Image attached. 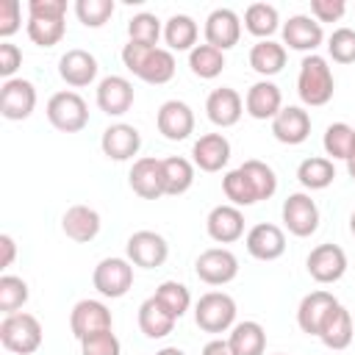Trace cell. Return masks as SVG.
Masks as SVG:
<instances>
[{
  "label": "cell",
  "instance_id": "6da1fadb",
  "mask_svg": "<svg viewBox=\"0 0 355 355\" xmlns=\"http://www.w3.org/2000/svg\"><path fill=\"white\" fill-rule=\"evenodd\" d=\"M122 64L144 83L161 86L175 78V55L166 47H147V44L128 42L122 47Z\"/></svg>",
  "mask_w": 355,
  "mask_h": 355
},
{
  "label": "cell",
  "instance_id": "7a4b0ae2",
  "mask_svg": "<svg viewBox=\"0 0 355 355\" xmlns=\"http://www.w3.org/2000/svg\"><path fill=\"white\" fill-rule=\"evenodd\" d=\"M333 92H336V80H333V69H330L327 58L316 55V53L305 55L300 64V75H297L300 100L311 108H319L333 100Z\"/></svg>",
  "mask_w": 355,
  "mask_h": 355
},
{
  "label": "cell",
  "instance_id": "3957f363",
  "mask_svg": "<svg viewBox=\"0 0 355 355\" xmlns=\"http://www.w3.org/2000/svg\"><path fill=\"white\" fill-rule=\"evenodd\" d=\"M0 344L14 355H33L42 347V324L33 313H8L0 322Z\"/></svg>",
  "mask_w": 355,
  "mask_h": 355
},
{
  "label": "cell",
  "instance_id": "277c9868",
  "mask_svg": "<svg viewBox=\"0 0 355 355\" xmlns=\"http://www.w3.org/2000/svg\"><path fill=\"white\" fill-rule=\"evenodd\" d=\"M44 111L50 125L61 133H80L89 125V105L78 92H55Z\"/></svg>",
  "mask_w": 355,
  "mask_h": 355
},
{
  "label": "cell",
  "instance_id": "5b68a950",
  "mask_svg": "<svg viewBox=\"0 0 355 355\" xmlns=\"http://www.w3.org/2000/svg\"><path fill=\"white\" fill-rule=\"evenodd\" d=\"M194 322L205 333H225L236 324V300L225 291H208L194 305Z\"/></svg>",
  "mask_w": 355,
  "mask_h": 355
},
{
  "label": "cell",
  "instance_id": "8992f818",
  "mask_svg": "<svg viewBox=\"0 0 355 355\" xmlns=\"http://www.w3.org/2000/svg\"><path fill=\"white\" fill-rule=\"evenodd\" d=\"M280 216H283V225L291 236L297 239H308L319 230V205L313 202L311 194L305 191H294L283 200V208H280Z\"/></svg>",
  "mask_w": 355,
  "mask_h": 355
},
{
  "label": "cell",
  "instance_id": "52a82bcc",
  "mask_svg": "<svg viewBox=\"0 0 355 355\" xmlns=\"http://www.w3.org/2000/svg\"><path fill=\"white\" fill-rule=\"evenodd\" d=\"M92 286L108 300H119L133 288V263L128 258H103L92 272Z\"/></svg>",
  "mask_w": 355,
  "mask_h": 355
},
{
  "label": "cell",
  "instance_id": "ba28073f",
  "mask_svg": "<svg viewBox=\"0 0 355 355\" xmlns=\"http://www.w3.org/2000/svg\"><path fill=\"white\" fill-rule=\"evenodd\" d=\"M125 258L141 269H158L169 258V244L155 230H136L125 244Z\"/></svg>",
  "mask_w": 355,
  "mask_h": 355
},
{
  "label": "cell",
  "instance_id": "9c48e42d",
  "mask_svg": "<svg viewBox=\"0 0 355 355\" xmlns=\"http://www.w3.org/2000/svg\"><path fill=\"white\" fill-rule=\"evenodd\" d=\"M194 272L208 286H225L239 275V258L227 247H208L197 255Z\"/></svg>",
  "mask_w": 355,
  "mask_h": 355
},
{
  "label": "cell",
  "instance_id": "30bf717a",
  "mask_svg": "<svg viewBox=\"0 0 355 355\" xmlns=\"http://www.w3.org/2000/svg\"><path fill=\"white\" fill-rule=\"evenodd\" d=\"M69 330L78 341L94 336V333H103V330H114V316L108 311L105 302L100 300H80L75 302L72 313H69Z\"/></svg>",
  "mask_w": 355,
  "mask_h": 355
},
{
  "label": "cell",
  "instance_id": "8fae6325",
  "mask_svg": "<svg viewBox=\"0 0 355 355\" xmlns=\"http://www.w3.org/2000/svg\"><path fill=\"white\" fill-rule=\"evenodd\" d=\"M36 108V86L25 78L3 80L0 86V114L11 122L28 119Z\"/></svg>",
  "mask_w": 355,
  "mask_h": 355
},
{
  "label": "cell",
  "instance_id": "7c38bea8",
  "mask_svg": "<svg viewBox=\"0 0 355 355\" xmlns=\"http://www.w3.org/2000/svg\"><path fill=\"white\" fill-rule=\"evenodd\" d=\"M155 125L164 139L183 141L194 133V111L183 100H166V103H161V108L155 114Z\"/></svg>",
  "mask_w": 355,
  "mask_h": 355
},
{
  "label": "cell",
  "instance_id": "4fadbf2b",
  "mask_svg": "<svg viewBox=\"0 0 355 355\" xmlns=\"http://www.w3.org/2000/svg\"><path fill=\"white\" fill-rule=\"evenodd\" d=\"M305 266L316 283H336L347 272V252L338 244H316L308 252Z\"/></svg>",
  "mask_w": 355,
  "mask_h": 355
},
{
  "label": "cell",
  "instance_id": "5bb4252c",
  "mask_svg": "<svg viewBox=\"0 0 355 355\" xmlns=\"http://www.w3.org/2000/svg\"><path fill=\"white\" fill-rule=\"evenodd\" d=\"M244 244H247V252L255 261H277L286 252V233H283L280 225L258 222L247 230Z\"/></svg>",
  "mask_w": 355,
  "mask_h": 355
},
{
  "label": "cell",
  "instance_id": "9a60e30c",
  "mask_svg": "<svg viewBox=\"0 0 355 355\" xmlns=\"http://www.w3.org/2000/svg\"><path fill=\"white\" fill-rule=\"evenodd\" d=\"M205 44L216 47V50H230L239 44L241 39V19L233 8H214L205 17Z\"/></svg>",
  "mask_w": 355,
  "mask_h": 355
},
{
  "label": "cell",
  "instance_id": "2e32d148",
  "mask_svg": "<svg viewBox=\"0 0 355 355\" xmlns=\"http://www.w3.org/2000/svg\"><path fill=\"white\" fill-rule=\"evenodd\" d=\"M133 83L122 75H105L100 83H97V108L108 116H122L130 111L133 105Z\"/></svg>",
  "mask_w": 355,
  "mask_h": 355
},
{
  "label": "cell",
  "instance_id": "e0dca14e",
  "mask_svg": "<svg viewBox=\"0 0 355 355\" xmlns=\"http://www.w3.org/2000/svg\"><path fill=\"white\" fill-rule=\"evenodd\" d=\"M100 147H103V155L111 161H130L141 150V133L128 122H114L103 130Z\"/></svg>",
  "mask_w": 355,
  "mask_h": 355
},
{
  "label": "cell",
  "instance_id": "ac0fdd59",
  "mask_svg": "<svg viewBox=\"0 0 355 355\" xmlns=\"http://www.w3.org/2000/svg\"><path fill=\"white\" fill-rule=\"evenodd\" d=\"M128 183L133 189V194H139L141 200H158L164 197V164L161 158H136L128 175Z\"/></svg>",
  "mask_w": 355,
  "mask_h": 355
},
{
  "label": "cell",
  "instance_id": "d6986e66",
  "mask_svg": "<svg viewBox=\"0 0 355 355\" xmlns=\"http://www.w3.org/2000/svg\"><path fill=\"white\" fill-rule=\"evenodd\" d=\"M280 33H283V47L288 44L291 50H300V53H308V55L324 42L322 25L313 17H308V14L288 17V22H283Z\"/></svg>",
  "mask_w": 355,
  "mask_h": 355
},
{
  "label": "cell",
  "instance_id": "ffe728a7",
  "mask_svg": "<svg viewBox=\"0 0 355 355\" xmlns=\"http://www.w3.org/2000/svg\"><path fill=\"white\" fill-rule=\"evenodd\" d=\"M272 136L280 144H302L311 136V114L302 105H283L280 114L272 119Z\"/></svg>",
  "mask_w": 355,
  "mask_h": 355
},
{
  "label": "cell",
  "instance_id": "44dd1931",
  "mask_svg": "<svg viewBox=\"0 0 355 355\" xmlns=\"http://www.w3.org/2000/svg\"><path fill=\"white\" fill-rule=\"evenodd\" d=\"M205 230L216 244H233L244 236V214L241 208L225 202V205H214L208 211L205 219Z\"/></svg>",
  "mask_w": 355,
  "mask_h": 355
},
{
  "label": "cell",
  "instance_id": "7402d4cb",
  "mask_svg": "<svg viewBox=\"0 0 355 355\" xmlns=\"http://www.w3.org/2000/svg\"><path fill=\"white\" fill-rule=\"evenodd\" d=\"M97 58L89 53V50H80V47H72L67 50L61 58H58V75L67 86H75V89H83L89 83H94L97 78Z\"/></svg>",
  "mask_w": 355,
  "mask_h": 355
},
{
  "label": "cell",
  "instance_id": "603a6c76",
  "mask_svg": "<svg viewBox=\"0 0 355 355\" xmlns=\"http://www.w3.org/2000/svg\"><path fill=\"white\" fill-rule=\"evenodd\" d=\"M230 161V141L222 133H202L191 147V164L202 172H222Z\"/></svg>",
  "mask_w": 355,
  "mask_h": 355
},
{
  "label": "cell",
  "instance_id": "cb8c5ba5",
  "mask_svg": "<svg viewBox=\"0 0 355 355\" xmlns=\"http://www.w3.org/2000/svg\"><path fill=\"white\" fill-rule=\"evenodd\" d=\"M205 114H208V119H211L216 128H233V125L241 119V114H244V100H241V94H239L236 89L219 86V89H214V92L208 94V100H205Z\"/></svg>",
  "mask_w": 355,
  "mask_h": 355
},
{
  "label": "cell",
  "instance_id": "d4e9b609",
  "mask_svg": "<svg viewBox=\"0 0 355 355\" xmlns=\"http://www.w3.org/2000/svg\"><path fill=\"white\" fill-rule=\"evenodd\" d=\"M100 225H103V219H100V214L92 205H69L64 211V216H61L64 236L72 239V241H78V244L94 241L97 233H100Z\"/></svg>",
  "mask_w": 355,
  "mask_h": 355
},
{
  "label": "cell",
  "instance_id": "484cf974",
  "mask_svg": "<svg viewBox=\"0 0 355 355\" xmlns=\"http://www.w3.org/2000/svg\"><path fill=\"white\" fill-rule=\"evenodd\" d=\"M280 108H283V94L280 86L272 80H258L244 94V111L252 119H275Z\"/></svg>",
  "mask_w": 355,
  "mask_h": 355
},
{
  "label": "cell",
  "instance_id": "4316f807",
  "mask_svg": "<svg viewBox=\"0 0 355 355\" xmlns=\"http://www.w3.org/2000/svg\"><path fill=\"white\" fill-rule=\"evenodd\" d=\"M336 305H338V300H336L330 291H324V288L305 294V297L300 300V308H297V324H300V330L308 333V336H319V327H322L324 316H327Z\"/></svg>",
  "mask_w": 355,
  "mask_h": 355
},
{
  "label": "cell",
  "instance_id": "83f0119b",
  "mask_svg": "<svg viewBox=\"0 0 355 355\" xmlns=\"http://www.w3.org/2000/svg\"><path fill=\"white\" fill-rule=\"evenodd\" d=\"M352 336H355V319L352 313L338 302L322 322L319 327V341L327 347V349H347L352 344Z\"/></svg>",
  "mask_w": 355,
  "mask_h": 355
},
{
  "label": "cell",
  "instance_id": "f1b7e54d",
  "mask_svg": "<svg viewBox=\"0 0 355 355\" xmlns=\"http://www.w3.org/2000/svg\"><path fill=\"white\" fill-rule=\"evenodd\" d=\"M286 58H288L286 47H283L280 42H275V39H261V42H255L252 50H250V67H252L263 80H269L272 75H277V72L286 67Z\"/></svg>",
  "mask_w": 355,
  "mask_h": 355
},
{
  "label": "cell",
  "instance_id": "f546056e",
  "mask_svg": "<svg viewBox=\"0 0 355 355\" xmlns=\"http://www.w3.org/2000/svg\"><path fill=\"white\" fill-rule=\"evenodd\" d=\"M175 316L155 300V297H147L141 305H139V330L147 336V338H164L175 330Z\"/></svg>",
  "mask_w": 355,
  "mask_h": 355
},
{
  "label": "cell",
  "instance_id": "4dcf8cb0",
  "mask_svg": "<svg viewBox=\"0 0 355 355\" xmlns=\"http://www.w3.org/2000/svg\"><path fill=\"white\" fill-rule=\"evenodd\" d=\"M227 344L236 355H263L266 349V330L247 319V322H236L230 327V336H227Z\"/></svg>",
  "mask_w": 355,
  "mask_h": 355
},
{
  "label": "cell",
  "instance_id": "1f68e13d",
  "mask_svg": "<svg viewBox=\"0 0 355 355\" xmlns=\"http://www.w3.org/2000/svg\"><path fill=\"white\" fill-rule=\"evenodd\" d=\"M164 164V191L169 197H180L191 189L194 183V164L183 155H169V158H161Z\"/></svg>",
  "mask_w": 355,
  "mask_h": 355
},
{
  "label": "cell",
  "instance_id": "d6a6232c",
  "mask_svg": "<svg viewBox=\"0 0 355 355\" xmlns=\"http://www.w3.org/2000/svg\"><path fill=\"white\" fill-rule=\"evenodd\" d=\"M297 180L308 189V191H322L336 180V166L330 158L324 155H311L305 161H300L297 166Z\"/></svg>",
  "mask_w": 355,
  "mask_h": 355
},
{
  "label": "cell",
  "instance_id": "836d02e7",
  "mask_svg": "<svg viewBox=\"0 0 355 355\" xmlns=\"http://www.w3.org/2000/svg\"><path fill=\"white\" fill-rule=\"evenodd\" d=\"M197 22L189 17V14H172L166 22H164V42L169 44V50H194L197 47Z\"/></svg>",
  "mask_w": 355,
  "mask_h": 355
},
{
  "label": "cell",
  "instance_id": "e575fe53",
  "mask_svg": "<svg viewBox=\"0 0 355 355\" xmlns=\"http://www.w3.org/2000/svg\"><path fill=\"white\" fill-rule=\"evenodd\" d=\"M244 28L252 36H258V42H261V39H269L283 25H280V14H277L275 6H269V3H252L244 11Z\"/></svg>",
  "mask_w": 355,
  "mask_h": 355
},
{
  "label": "cell",
  "instance_id": "d590c367",
  "mask_svg": "<svg viewBox=\"0 0 355 355\" xmlns=\"http://www.w3.org/2000/svg\"><path fill=\"white\" fill-rule=\"evenodd\" d=\"M189 69L202 80H214L225 69V53L211 44H197L189 53Z\"/></svg>",
  "mask_w": 355,
  "mask_h": 355
},
{
  "label": "cell",
  "instance_id": "8d00e7d4",
  "mask_svg": "<svg viewBox=\"0 0 355 355\" xmlns=\"http://www.w3.org/2000/svg\"><path fill=\"white\" fill-rule=\"evenodd\" d=\"M352 144H355V128L347 125V122H333L324 128V136H322V147L324 153L333 158H341L347 161L349 153H352Z\"/></svg>",
  "mask_w": 355,
  "mask_h": 355
},
{
  "label": "cell",
  "instance_id": "74e56055",
  "mask_svg": "<svg viewBox=\"0 0 355 355\" xmlns=\"http://www.w3.org/2000/svg\"><path fill=\"white\" fill-rule=\"evenodd\" d=\"M222 191H225V197L230 200V205H236V208H247V205H255V202H258V194H255L250 178L241 172V166L230 169V172L222 178Z\"/></svg>",
  "mask_w": 355,
  "mask_h": 355
},
{
  "label": "cell",
  "instance_id": "f35d334b",
  "mask_svg": "<svg viewBox=\"0 0 355 355\" xmlns=\"http://www.w3.org/2000/svg\"><path fill=\"white\" fill-rule=\"evenodd\" d=\"M128 36L130 42L136 44H147V47H155L158 39L164 36V28H161V19L150 11H139L128 19Z\"/></svg>",
  "mask_w": 355,
  "mask_h": 355
},
{
  "label": "cell",
  "instance_id": "ab89813d",
  "mask_svg": "<svg viewBox=\"0 0 355 355\" xmlns=\"http://www.w3.org/2000/svg\"><path fill=\"white\" fill-rule=\"evenodd\" d=\"M67 25L64 19H53V17H28V39L39 47H53L64 39Z\"/></svg>",
  "mask_w": 355,
  "mask_h": 355
},
{
  "label": "cell",
  "instance_id": "60d3db41",
  "mask_svg": "<svg viewBox=\"0 0 355 355\" xmlns=\"http://www.w3.org/2000/svg\"><path fill=\"white\" fill-rule=\"evenodd\" d=\"M241 172L250 178V183H252V189L258 194V202L269 200L277 191V175H275V169L269 164H263L258 158H250V161L241 164Z\"/></svg>",
  "mask_w": 355,
  "mask_h": 355
},
{
  "label": "cell",
  "instance_id": "b9f144b4",
  "mask_svg": "<svg viewBox=\"0 0 355 355\" xmlns=\"http://www.w3.org/2000/svg\"><path fill=\"white\" fill-rule=\"evenodd\" d=\"M175 319H180L189 308H191V294H189V288L183 286V283H178V280H164L158 288H155V294H153Z\"/></svg>",
  "mask_w": 355,
  "mask_h": 355
},
{
  "label": "cell",
  "instance_id": "7bdbcfd3",
  "mask_svg": "<svg viewBox=\"0 0 355 355\" xmlns=\"http://www.w3.org/2000/svg\"><path fill=\"white\" fill-rule=\"evenodd\" d=\"M31 291H28V283L17 275H3L0 277V311L8 316V313H19V308L28 302Z\"/></svg>",
  "mask_w": 355,
  "mask_h": 355
},
{
  "label": "cell",
  "instance_id": "ee69618b",
  "mask_svg": "<svg viewBox=\"0 0 355 355\" xmlns=\"http://www.w3.org/2000/svg\"><path fill=\"white\" fill-rule=\"evenodd\" d=\"M114 8H116L114 0H78L75 3V14L86 28H103L111 19Z\"/></svg>",
  "mask_w": 355,
  "mask_h": 355
},
{
  "label": "cell",
  "instance_id": "f6af8a7d",
  "mask_svg": "<svg viewBox=\"0 0 355 355\" xmlns=\"http://www.w3.org/2000/svg\"><path fill=\"white\" fill-rule=\"evenodd\" d=\"M327 53L336 64H355V31L336 28L327 39Z\"/></svg>",
  "mask_w": 355,
  "mask_h": 355
},
{
  "label": "cell",
  "instance_id": "bcb514c9",
  "mask_svg": "<svg viewBox=\"0 0 355 355\" xmlns=\"http://www.w3.org/2000/svg\"><path fill=\"white\" fill-rule=\"evenodd\" d=\"M80 355H122V344L114 330H103L80 341Z\"/></svg>",
  "mask_w": 355,
  "mask_h": 355
},
{
  "label": "cell",
  "instance_id": "7dc6e473",
  "mask_svg": "<svg viewBox=\"0 0 355 355\" xmlns=\"http://www.w3.org/2000/svg\"><path fill=\"white\" fill-rule=\"evenodd\" d=\"M22 22V6L19 0H0V36L8 39L19 31Z\"/></svg>",
  "mask_w": 355,
  "mask_h": 355
},
{
  "label": "cell",
  "instance_id": "c3c4849f",
  "mask_svg": "<svg viewBox=\"0 0 355 355\" xmlns=\"http://www.w3.org/2000/svg\"><path fill=\"white\" fill-rule=\"evenodd\" d=\"M347 11L344 0H311V17L322 25V22H338Z\"/></svg>",
  "mask_w": 355,
  "mask_h": 355
},
{
  "label": "cell",
  "instance_id": "681fc988",
  "mask_svg": "<svg viewBox=\"0 0 355 355\" xmlns=\"http://www.w3.org/2000/svg\"><path fill=\"white\" fill-rule=\"evenodd\" d=\"M19 67H22V50L11 42H0V75L11 80Z\"/></svg>",
  "mask_w": 355,
  "mask_h": 355
},
{
  "label": "cell",
  "instance_id": "f907efd6",
  "mask_svg": "<svg viewBox=\"0 0 355 355\" xmlns=\"http://www.w3.org/2000/svg\"><path fill=\"white\" fill-rule=\"evenodd\" d=\"M28 17H53V19H64V17H67V0H31V3H28Z\"/></svg>",
  "mask_w": 355,
  "mask_h": 355
},
{
  "label": "cell",
  "instance_id": "816d5d0a",
  "mask_svg": "<svg viewBox=\"0 0 355 355\" xmlns=\"http://www.w3.org/2000/svg\"><path fill=\"white\" fill-rule=\"evenodd\" d=\"M0 250H3V261H0V266L8 269V266L14 263V258H17V244H14V239H11L8 233L0 236Z\"/></svg>",
  "mask_w": 355,
  "mask_h": 355
},
{
  "label": "cell",
  "instance_id": "f5cc1de1",
  "mask_svg": "<svg viewBox=\"0 0 355 355\" xmlns=\"http://www.w3.org/2000/svg\"><path fill=\"white\" fill-rule=\"evenodd\" d=\"M202 355H236L227 344V338H211L205 347H202Z\"/></svg>",
  "mask_w": 355,
  "mask_h": 355
},
{
  "label": "cell",
  "instance_id": "db71d44e",
  "mask_svg": "<svg viewBox=\"0 0 355 355\" xmlns=\"http://www.w3.org/2000/svg\"><path fill=\"white\" fill-rule=\"evenodd\" d=\"M347 172H349V178L355 180V144H352V153H349V158H347Z\"/></svg>",
  "mask_w": 355,
  "mask_h": 355
},
{
  "label": "cell",
  "instance_id": "11a10c76",
  "mask_svg": "<svg viewBox=\"0 0 355 355\" xmlns=\"http://www.w3.org/2000/svg\"><path fill=\"white\" fill-rule=\"evenodd\" d=\"M155 355H186L183 349H178V347H164V349H158Z\"/></svg>",
  "mask_w": 355,
  "mask_h": 355
},
{
  "label": "cell",
  "instance_id": "9f6ffc18",
  "mask_svg": "<svg viewBox=\"0 0 355 355\" xmlns=\"http://www.w3.org/2000/svg\"><path fill=\"white\" fill-rule=\"evenodd\" d=\"M349 230H352V236H355V211H352V216H349Z\"/></svg>",
  "mask_w": 355,
  "mask_h": 355
},
{
  "label": "cell",
  "instance_id": "6f0895ef",
  "mask_svg": "<svg viewBox=\"0 0 355 355\" xmlns=\"http://www.w3.org/2000/svg\"><path fill=\"white\" fill-rule=\"evenodd\" d=\"M277 355H286V352H277Z\"/></svg>",
  "mask_w": 355,
  "mask_h": 355
}]
</instances>
